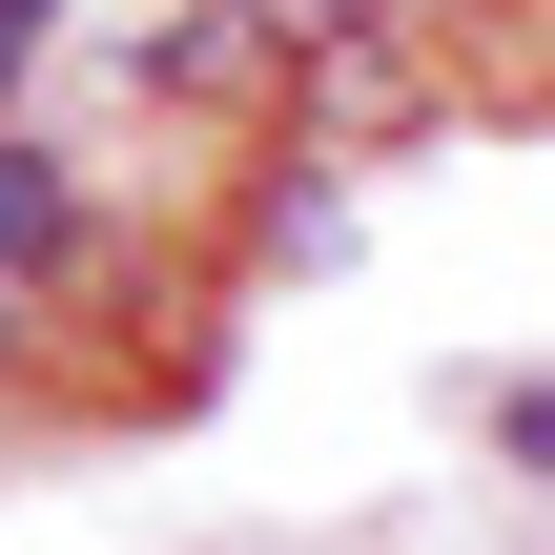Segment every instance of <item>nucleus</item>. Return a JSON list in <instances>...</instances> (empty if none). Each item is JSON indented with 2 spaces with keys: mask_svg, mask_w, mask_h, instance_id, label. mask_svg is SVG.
I'll list each match as a JSON object with an SVG mask.
<instances>
[{
  "mask_svg": "<svg viewBox=\"0 0 555 555\" xmlns=\"http://www.w3.org/2000/svg\"><path fill=\"white\" fill-rule=\"evenodd\" d=\"M453 124V62H433V21H350V41H309L288 62V144H433Z\"/></svg>",
  "mask_w": 555,
  "mask_h": 555,
  "instance_id": "obj_1",
  "label": "nucleus"
},
{
  "mask_svg": "<svg viewBox=\"0 0 555 555\" xmlns=\"http://www.w3.org/2000/svg\"><path fill=\"white\" fill-rule=\"evenodd\" d=\"M288 62H309V41H288L268 0H165V21H144V103H185V124L288 103Z\"/></svg>",
  "mask_w": 555,
  "mask_h": 555,
  "instance_id": "obj_2",
  "label": "nucleus"
},
{
  "mask_svg": "<svg viewBox=\"0 0 555 555\" xmlns=\"http://www.w3.org/2000/svg\"><path fill=\"white\" fill-rule=\"evenodd\" d=\"M41 268H82V185L41 144H0V288H41Z\"/></svg>",
  "mask_w": 555,
  "mask_h": 555,
  "instance_id": "obj_3",
  "label": "nucleus"
},
{
  "mask_svg": "<svg viewBox=\"0 0 555 555\" xmlns=\"http://www.w3.org/2000/svg\"><path fill=\"white\" fill-rule=\"evenodd\" d=\"M288 41H350V21H412V0H268Z\"/></svg>",
  "mask_w": 555,
  "mask_h": 555,
  "instance_id": "obj_4",
  "label": "nucleus"
},
{
  "mask_svg": "<svg viewBox=\"0 0 555 555\" xmlns=\"http://www.w3.org/2000/svg\"><path fill=\"white\" fill-rule=\"evenodd\" d=\"M515 474H555V391H515Z\"/></svg>",
  "mask_w": 555,
  "mask_h": 555,
  "instance_id": "obj_5",
  "label": "nucleus"
},
{
  "mask_svg": "<svg viewBox=\"0 0 555 555\" xmlns=\"http://www.w3.org/2000/svg\"><path fill=\"white\" fill-rule=\"evenodd\" d=\"M412 21H433V41H453V21H474V0H412Z\"/></svg>",
  "mask_w": 555,
  "mask_h": 555,
  "instance_id": "obj_6",
  "label": "nucleus"
}]
</instances>
